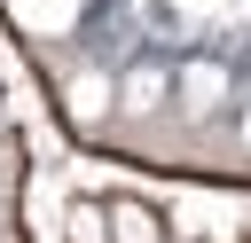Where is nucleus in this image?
Returning a JSON list of instances; mask_svg holds the SVG:
<instances>
[{"label": "nucleus", "mask_w": 251, "mask_h": 243, "mask_svg": "<svg viewBox=\"0 0 251 243\" xmlns=\"http://www.w3.org/2000/svg\"><path fill=\"white\" fill-rule=\"evenodd\" d=\"M165 102H173V71H165V63L118 71V118H157Z\"/></svg>", "instance_id": "nucleus-2"}, {"label": "nucleus", "mask_w": 251, "mask_h": 243, "mask_svg": "<svg viewBox=\"0 0 251 243\" xmlns=\"http://www.w3.org/2000/svg\"><path fill=\"white\" fill-rule=\"evenodd\" d=\"M173 102H180V118H196V125H204V118L227 102V63H204V55H196V63H180V71H173Z\"/></svg>", "instance_id": "nucleus-1"}, {"label": "nucleus", "mask_w": 251, "mask_h": 243, "mask_svg": "<svg viewBox=\"0 0 251 243\" xmlns=\"http://www.w3.org/2000/svg\"><path fill=\"white\" fill-rule=\"evenodd\" d=\"M63 110H71L78 125H102V118L118 110V78H110V71H94V63H78V71L63 78Z\"/></svg>", "instance_id": "nucleus-3"}, {"label": "nucleus", "mask_w": 251, "mask_h": 243, "mask_svg": "<svg viewBox=\"0 0 251 243\" xmlns=\"http://www.w3.org/2000/svg\"><path fill=\"white\" fill-rule=\"evenodd\" d=\"M243 149H251V110H243Z\"/></svg>", "instance_id": "nucleus-6"}, {"label": "nucleus", "mask_w": 251, "mask_h": 243, "mask_svg": "<svg viewBox=\"0 0 251 243\" xmlns=\"http://www.w3.org/2000/svg\"><path fill=\"white\" fill-rule=\"evenodd\" d=\"M63 227H71V243H110V212H102V204H71Z\"/></svg>", "instance_id": "nucleus-5"}, {"label": "nucleus", "mask_w": 251, "mask_h": 243, "mask_svg": "<svg viewBox=\"0 0 251 243\" xmlns=\"http://www.w3.org/2000/svg\"><path fill=\"white\" fill-rule=\"evenodd\" d=\"M110 243H165L149 204H110Z\"/></svg>", "instance_id": "nucleus-4"}]
</instances>
